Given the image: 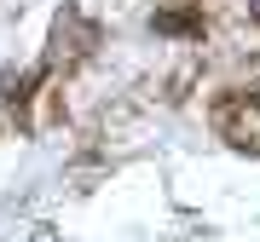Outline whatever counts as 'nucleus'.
Wrapping results in <instances>:
<instances>
[{"mask_svg": "<svg viewBox=\"0 0 260 242\" xmlns=\"http://www.w3.org/2000/svg\"><path fill=\"white\" fill-rule=\"evenodd\" d=\"M214 133H220L232 150L260 156V81L243 87V93H225L220 104H214Z\"/></svg>", "mask_w": 260, "mask_h": 242, "instance_id": "nucleus-1", "label": "nucleus"}, {"mask_svg": "<svg viewBox=\"0 0 260 242\" xmlns=\"http://www.w3.org/2000/svg\"><path fill=\"white\" fill-rule=\"evenodd\" d=\"M150 29H156V35H174V41L203 35V12H197V6H162L156 18H150Z\"/></svg>", "mask_w": 260, "mask_h": 242, "instance_id": "nucleus-2", "label": "nucleus"}, {"mask_svg": "<svg viewBox=\"0 0 260 242\" xmlns=\"http://www.w3.org/2000/svg\"><path fill=\"white\" fill-rule=\"evenodd\" d=\"M249 18H254V23H260V0H249Z\"/></svg>", "mask_w": 260, "mask_h": 242, "instance_id": "nucleus-3", "label": "nucleus"}]
</instances>
